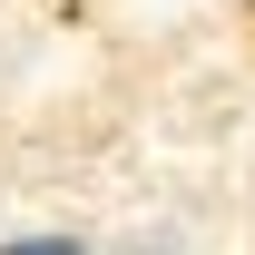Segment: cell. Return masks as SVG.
Returning <instances> with one entry per match:
<instances>
[{
    "mask_svg": "<svg viewBox=\"0 0 255 255\" xmlns=\"http://www.w3.org/2000/svg\"><path fill=\"white\" fill-rule=\"evenodd\" d=\"M0 255H79L69 236H30V246H0Z\"/></svg>",
    "mask_w": 255,
    "mask_h": 255,
    "instance_id": "cell-1",
    "label": "cell"
}]
</instances>
